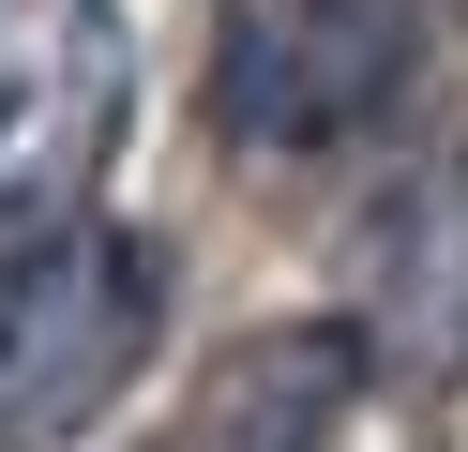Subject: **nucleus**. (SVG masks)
Segmentation results:
<instances>
[{
  "instance_id": "obj_1",
  "label": "nucleus",
  "mask_w": 468,
  "mask_h": 452,
  "mask_svg": "<svg viewBox=\"0 0 468 452\" xmlns=\"http://www.w3.org/2000/svg\"><path fill=\"white\" fill-rule=\"evenodd\" d=\"M166 331V257L136 226L91 211H46V226H0V452H61L152 377Z\"/></svg>"
},
{
  "instance_id": "obj_2",
  "label": "nucleus",
  "mask_w": 468,
  "mask_h": 452,
  "mask_svg": "<svg viewBox=\"0 0 468 452\" xmlns=\"http://www.w3.org/2000/svg\"><path fill=\"white\" fill-rule=\"evenodd\" d=\"M423 60V0H212V121L227 151H272V166L393 136Z\"/></svg>"
},
{
  "instance_id": "obj_3",
  "label": "nucleus",
  "mask_w": 468,
  "mask_h": 452,
  "mask_svg": "<svg viewBox=\"0 0 468 452\" xmlns=\"http://www.w3.org/2000/svg\"><path fill=\"white\" fill-rule=\"evenodd\" d=\"M136 121L122 0H0V226H46L106 181Z\"/></svg>"
},
{
  "instance_id": "obj_4",
  "label": "nucleus",
  "mask_w": 468,
  "mask_h": 452,
  "mask_svg": "<svg viewBox=\"0 0 468 452\" xmlns=\"http://www.w3.org/2000/svg\"><path fill=\"white\" fill-rule=\"evenodd\" d=\"M347 331L378 347V377L468 392V136L363 196V226H347Z\"/></svg>"
},
{
  "instance_id": "obj_5",
  "label": "nucleus",
  "mask_w": 468,
  "mask_h": 452,
  "mask_svg": "<svg viewBox=\"0 0 468 452\" xmlns=\"http://www.w3.org/2000/svg\"><path fill=\"white\" fill-rule=\"evenodd\" d=\"M363 392H378L363 331H347V317H287V331H242L227 362H197L166 452H347Z\"/></svg>"
}]
</instances>
